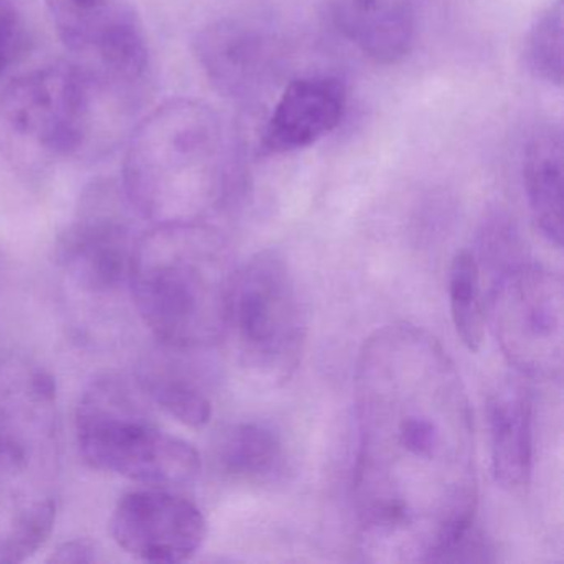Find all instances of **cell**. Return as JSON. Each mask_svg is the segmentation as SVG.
Returning a JSON list of instances; mask_svg holds the SVG:
<instances>
[{
	"instance_id": "9",
	"label": "cell",
	"mask_w": 564,
	"mask_h": 564,
	"mask_svg": "<svg viewBox=\"0 0 564 564\" xmlns=\"http://www.w3.org/2000/svg\"><path fill=\"white\" fill-rule=\"evenodd\" d=\"M128 204L117 186L94 184L85 191L74 223L62 234L58 262L84 292L104 295L128 283L138 240Z\"/></svg>"
},
{
	"instance_id": "18",
	"label": "cell",
	"mask_w": 564,
	"mask_h": 564,
	"mask_svg": "<svg viewBox=\"0 0 564 564\" xmlns=\"http://www.w3.org/2000/svg\"><path fill=\"white\" fill-rule=\"evenodd\" d=\"M138 386L151 402L189 427H204L213 417L207 392L170 356H150L138 368Z\"/></svg>"
},
{
	"instance_id": "10",
	"label": "cell",
	"mask_w": 564,
	"mask_h": 564,
	"mask_svg": "<svg viewBox=\"0 0 564 564\" xmlns=\"http://www.w3.org/2000/svg\"><path fill=\"white\" fill-rule=\"evenodd\" d=\"M57 475L58 457L0 442V564L22 563L51 536Z\"/></svg>"
},
{
	"instance_id": "19",
	"label": "cell",
	"mask_w": 564,
	"mask_h": 564,
	"mask_svg": "<svg viewBox=\"0 0 564 564\" xmlns=\"http://www.w3.org/2000/svg\"><path fill=\"white\" fill-rule=\"evenodd\" d=\"M219 462L230 477L242 481H265L280 474L285 451L280 435L260 422H242L224 435Z\"/></svg>"
},
{
	"instance_id": "24",
	"label": "cell",
	"mask_w": 564,
	"mask_h": 564,
	"mask_svg": "<svg viewBox=\"0 0 564 564\" xmlns=\"http://www.w3.org/2000/svg\"><path fill=\"white\" fill-rule=\"evenodd\" d=\"M95 560H97L95 547L85 540L62 544L51 557V561H55V563H91Z\"/></svg>"
},
{
	"instance_id": "23",
	"label": "cell",
	"mask_w": 564,
	"mask_h": 564,
	"mask_svg": "<svg viewBox=\"0 0 564 564\" xmlns=\"http://www.w3.org/2000/svg\"><path fill=\"white\" fill-rule=\"evenodd\" d=\"M25 44V25L12 0H0V75L4 74Z\"/></svg>"
},
{
	"instance_id": "1",
	"label": "cell",
	"mask_w": 564,
	"mask_h": 564,
	"mask_svg": "<svg viewBox=\"0 0 564 564\" xmlns=\"http://www.w3.org/2000/svg\"><path fill=\"white\" fill-rule=\"evenodd\" d=\"M355 505L376 560L434 563L475 521L474 417L460 372L424 329L395 323L356 369Z\"/></svg>"
},
{
	"instance_id": "11",
	"label": "cell",
	"mask_w": 564,
	"mask_h": 564,
	"mask_svg": "<svg viewBox=\"0 0 564 564\" xmlns=\"http://www.w3.org/2000/svg\"><path fill=\"white\" fill-rule=\"evenodd\" d=\"M115 543L138 560L174 564L191 560L207 534L203 511L170 488L150 487L121 497L110 520Z\"/></svg>"
},
{
	"instance_id": "21",
	"label": "cell",
	"mask_w": 564,
	"mask_h": 564,
	"mask_svg": "<svg viewBox=\"0 0 564 564\" xmlns=\"http://www.w3.org/2000/svg\"><path fill=\"white\" fill-rule=\"evenodd\" d=\"M563 0H554L538 15L524 42V61L531 74L554 87H563Z\"/></svg>"
},
{
	"instance_id": "7",
	"label": "cell",
	"mask_w": 564,
	"mask_h": 564,
	"mask_svg": "<svg viewBox=\"0 0 564 564\" xmlns=\"http://www.w3.org/2000/svg\"><path fill=\"white\" fill-rule=\"evenodd\" d=\"M563 280L523 260L500 270L488 318L505 358L534 379H560L564 345Z\"/></svg>"
},
{
	"instance_id": "15",
	"label": "cell",
	"mask_w": 564,
	"mask_h": 564,
	"mask_svg": "<svg viewBox=\"0 0 564 564\" xmlns=\"http://www.w3.org/2000/svg\"><path fill=\"white\" fill-rule=\"evenodd\" d=\"M332 18L339 34L376 64H398L414 47L415 14L408 0H333Z\"/></svg>"
},
{
	"instance_id": "3",
	"label": "cell",
	"mask_w": 564,
	"mask_h": 564,
	"mask_svg": "<svg viewBox=\"0 0 564 564\" xmlns=\"http://www.w3.org/2000/svg\"><path fill=\"white\" fill-rule=\"evenodd\" d=\"M227 161L216 111L177 98L151 111L131 134L121 187L130 206L151 223H203L224 197Z\"/></svg>"
},
{
	"instance_id": "22",
	"label": "cell",
	"mask_w": 564,
	"mask_h": 564,
	"mask_svg": "<svg viewBox=\"0 0 564 564\" xmlns=\"http://www.w3.org/2000/svg\"><path fill=\"white\" fill-rule=\"evenodd\" d=\"M488 561H495L494 547L474 521L438 551L434 563H488Z\"/></svg>"
},
{
	"instance_id": "4",
	"label": "cell",
	"mask_w": 564,
	"mask_h": 564,
	"mask_svg": "<svg viewBox=\"0 0 564 564\" xmlns=\"http://www.w3.org/2000/svg\"><path fill=\"white\" fill-rule=\"evenodd\" d=\"M143 391L120 376L95 379L78 402L75 425L85 462L154 488L196 480L200 455L189 442L158 427Z\"/></svg>"
},
{
	"instance_id": "8",
	"label": "cell",
	"mask_w": 564,
	"mask_h": 564,
	"mask_svg": "<svg viewBox=\"0 0 564 564\" xmlns=\"http://www.w3.org/2000/svg\"><path fill=\"white\" fill-rule=\"evenodd\" d=\"M47 11L62 44L90 62L82 67L101 88L127 100L147 82L150 47L130 0H47Z\"/></svg>"
},
{
	"instance_id": "6",
	"label": "cell",
	"mask_w": 564,
	"mask_h": 564,
	"mask_svg": "<svg viewBox=\"0 0 564 564\" xmlns=\"http://www.w3.org/2000/svg\"><path fill=\"white\" fill-rule=\"evenodd\" d=\"M306 332L295 276L280 253H257L236 270L224 339L253 378L283 384L299 368Z\"/></svg>"
},
{
	"instance_id": "14",
	"label": "cell",
	"mask_w": 564,
	"mask_h": 564,
	"mask_svg": "<svg viewBox=\"0 0 564 564\" xmlns=\"http://www.w3.org/2000/svg\"><path fill=\"white\" fill-rule=\"evenodd\" d=\"M346 97L345 84L326 75L286 85L263 130V153L279 156L318 143L341 123Z\"/></svg>"
},
{
	"instance_id": "13",
	"label": "cell",
	"mask_w": 564,
	"mask_h": 564,
	"mask_svg": "<svg viewBox=\"0 0 564 564\" xmlns=\"http://www.w3.org/2000/svg\"><path fill=\"white\" fill-rule=\"evenodd\" d=\"M0 442L58 457L54 378L24 358L0 359Z\"/></svg>"
},
{
	"instance_id": "16",
	"label": "cell",
	"mask_w": 564,
	"mask_h": 564,
	"mask_svg": "<svg viewBox=\"0 0 564 564\" xmlns=\"http://www.w3.org/2000/svg\"><path fill=\"white\" fill-rule=\"evenodd\" d=\"M487 417L495 480L505 490H523L533 470V408L527 389L501 384L488 399Z\"/></svg>"
},
{
	"instance_id": "20",
	"label": "cell",
	"mask_w": 564,
	"mask_h": 564,
	"mask_svg": "<svg viewBox=\"0 0 564 564\" xmlns=\"http://www.w3.org/2000/svg\"><path fill=\"white\" fill-rule=\"evenodd\" d=\"M448 302L458 338L468 351H480L487 315L481 303L480 267L470 250H462L452 260L448 270Z\"/></svg>"
},
{
	"instance_id": "2",
	"label": "cell",
	"mask_w": 564,
	"mask_h": 564,
	"mask_svg": "<svg viewBox=\"0 0 564 564\" xmlns=\"http://www.w3.org/2000/svg\"><path fill=\"white\" fill-rule=\"evenodd\" d=\"M234 275L227 243L213 227L156 224L138 237L128 286L161 345L197 351L226 336Z\"/></svg>"
},
{
	"instance_id": "17",
	"label": "cell",
	"mask_w": 564,
	"mask_h": 564,
	"mask_svg": "<svg viewBox=\"0 0 564 564\" xmlns=\"http://www.w3.org/2000/svg\"><path fill=\"white\" fill-rule=\"evenodd\" d=\"M523 181L534 223L543 236L563 246V134L560 128L538 131L523 160Z\"/></svg>"
},
{
	"instance_id": "12",
	"label": "cell",
	"mask_w": 564,
	"mask_h": 564,
	"mask_svg": "<svg viewBox=\"0 0 564 564\" xmlns=\"http://www.w3.org/2000/svg\"><path fill=\"white\" fill-rule=\"evenodd\" d=\"M194 54L213 87L232 100H253L282 70L279 42L259 25L237 19H223L197 32Z\"/></svg>"
},
{
	"instance_id": "5",
	"label": "cell",
	"mask_w": 564,
	"mask_h": 564,
	"mask_svg": "<svg viewBox=\"0 0 564 564\" xmlns=\"http://www.w3.org/2000/svg\"><path fill=\"white\" fill-rule=\"evenodd\" d=\"M97 84L82 65L58 62L12 80L0 94V151L22 171H41L90 137Z\"/></svg>"
}]
</instances>
